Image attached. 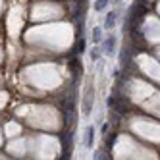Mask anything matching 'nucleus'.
<instances>
[{"label":"nucleus","instance_id":"3","mask_svg":"<svg viewBox=\"0 0 160 160\" xmlns=\"http://www.w3.org/2000/svg\"><path fill=\"white\" fill-rule=\"evenodd\" d=\"M93 141H95V128L93 125H87V129H85V139H83V145L87 148L93 147Z\"/></svg>","mask_w":160,"mask_h":160},{"label":"nucleus","instance_id":"8","mask_svg":"<svg viewBox=\"0 0 160 160\" xmlns=\"http://www.w3.org/2000/svg\"><path fill=\"white\" fill-rule=\"evenodd\" d=\"M85 44H87V42H85V39L81 37V41H77V44H75V50H73V52H83V50H85Z\"/></svg>","mask_w":160,"mask_h":160},{"label":"nucleus","instance_id":"2","mask_svg":"<svg viewBox=\"0 0 160 160\" xmlns=\"http://www.w3.org/2000/svg\"><path fill=\"white\" fill-rule=\"evenodd\" d=\"M102 52H104L106 56H112V54H116V37L114 35H108L104 37V41H102Z\"/></svg>","mask_w":160,"mask_h":160},{"label":"nucleus","instance_id":"7","mask_svg":"<svg viewBox=\"0 0 160 160\" xmlns=\"http://www.w3.org/2000/svg\"><path fill=\"white\" fill-rule=\"evenodd\" d=\"M106 6H108V0H97V2H95V10H97V12H102Z\"/></svg>","mask_w":160,"mask_h":160},{"label":"nucleus","instance_id":"1","mask_svg":"<svg viewBox=\"0 0 160 160\" xmlns=\"http://www.w3.org/2000/svg\"><path fill=\"white\" fill-rule=\"evenodd\" d=\"M95 104V87H93V77L87 79L85 93H83V116H89Z\"/></svg>","mask_w":160,"mask_h":160},{"label":"nucleus","instance_id":"9","mask_svg":"<svg viewBox=\"0 0 160 160\" xmlns=\"http://www.w3.org/2000/svg\"><path fill=\"white\" fill-rule=\"evenodd\" d=\"M114 141H116V133H110V135H108V139H106V147H112Z\"/></svg>","mask_w":160,"mask_h":160},{"label":"nucleus","instance_id":"4","mask_svg":"<svg viewBox=\"0 0 160 160\" xmlns=\"http://www.w3.org/2000/svg\"><path fill=\"white\" fill-rule=\"evenodd\" d=\"M116 21H118V14H116V12H110V14H106V18H104V29H106V31L114 29V25H116Z\"/></svg>","mask_w":160,"mask_h":160},{"label":"nucleus","instance_id":"6","mask_svg":"<svg viewBox=\"0 0 160 160\" xmlns=\"http://www.w3.org/2000/svg\"><path fill=\"white\" fill-rule=\"evenodd\" d=\"M100 50H102V47H100V44H98V47L95 44V50L91 52V60H93V62H97V60L100 58Z\"/></svg>","mask_w":160,"mask_h":160},{"label":"nucleus","instance_id":"5","mask_svg":"<svg viewBox=\"0 0 160 160\" xmlns=\"http://www.w3.org/2000/svg\"><path fill=\"white\" fill-rule=\"evenodd\" d=\"M91 37H93V42H95V44H102V41H104V35H102V27H95L93 33H91Z\"/></svg>","mask_w":160,"mask_h":160}]
</instances>
